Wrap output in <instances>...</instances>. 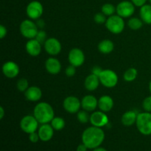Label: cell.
Returning a JSON list of instances; mask_svg holds the SVG:
<instances>
[{
    "label": "cell",
    "instance_id": "9",
    "mask_svg": "<svg viewBox=\"0 0 151 151\" xmlns=\"http://www.w3.org/2000/svg\"><path fill=\"white\" fill-rule=\"evenodd\" d=\"M117 15L122 18H128L133 16L135 12V5L132 1H122L117 4L116 7Z\"/></svg>",
    "mask_w": 151,
    "mask_h": 151
},
{
    "label": "cell",
    "instance_id": "35",
    "mask_svg": "<svg viewBox=\"0 0 151 151\" xmlns=\"http://www.w3.org/2000/svg\"><path fill=\"white\" fill-rule=\"evenodd\" d=\"M29 141L32 143L38 142V140L40 139L38 133H36V131H35V132L32 133V134H29Z\"/></svg>",
    "mask_w": 151,
    "mask_h": 151
},
{
    "label": "cell",
    "instance_id": "15",
    "mask_svg": "<svg viewBox=\"0 0 151 151\" xmlns=\"http://www.w3.org/2000/svg\"><path fill=\"white\" fill-rule=\"evenodd\" d=\"M98 106V100L94 96L88 94L83 97L81 100V107L88 112L94 111Z\"/></svg>",
    "mask_w": 151,
    "mask_h": 151
},
{
    "label": "cell",
    "instance_id": "39",
    "mask_svg": "<svg viewBox=\"0 0 151 151\" xmlns=\"http://www.w3.org/2000/svg\"><path fill=\"white\" fill-rule=\"evenodd\" d=\"M87 149H88V147L86 146V145L83 143V144L78 145V147H77V151H86Z\"/></svg>",
    "mask_w": 151,
    "mask_h": 151
},
{
    "label": "cell",
    "instance_id": "5",
    "mask_svg": "<svg viewBox=\"0 0 151 151\" xmlns=\"http://www.w3.org/2000/svg\"><path fill=\"white\" fill-rule=\"evenodd\" d=\"M38 32L36 23L30 19H25L20 24V32L22 36L28 39L35 38Z\"/></svg>",
    "mask_w": 151,
    "mask_h": 151
},
{
    "label": "cell",
    "instance_id": "29",
    "mask_svg": "<svg viewBox=\"0 0 151 151\" xmlns=\"http://www.w3.org/2000/svg\"><path fill=\"white\" fill-rule=\"evenodd\" d=\"M77 118H78V121L83 124L87 123L90 120V116L88 115V111L85 110L79 111L77 113Z\"/></svg>",
    "mask_w": 151,
    "mask_h": 151
},
{
    "label": "cell",
    "instance_id": "43",
    "mask_svg": "<svg viewBox=\"0 0 151 151\" xmlns=\"http://www.w3.org/2000/svg\"><path fill=\"white\" fill-rule=\"evenodd\" d=\"M149 90H150V92L151 93V80L150 81V83H149Z\"/></svg>",
    "mask_w": 151,
    "mask_h": 151
},
{
    "label": "cell",
    "instance_id": "37",
    "mask_svg": "<svg viewBox=\"0 0 151 151\" xmlns=\"http://www.w3.org/2000/svg\"><path fill=\"white\" fill-rule=\"evenodd\" d=\"M102 71H103V69H102L101 67H100V66H95L92 68V69H91V73L99 77L100 76V73L102 72Z\"/></svg>",
    "mask_w": 151,
    "mask_h": 151
},
{
    "label": "cell",
    "instance_id": "6",
    "mask_svg": "<svg viewBox=\"0 0 151 151\" xmlns=\"http://www.w3.org/2000/svg\"><path fill=\"white\" fill-rule=\"evenodd\" d=\"M100 83L106 88H114L118 83V76L111 69H104L102 71L100 76Z\"/></svg>",
    "mask_w": 151,
    "mask_h": 151
},
{
    "label": "cell",
    "instance_id": "30",
    "mask_svg": "<svg viewBox=\"0 0 151 151\" xmlns=\"http://www.w3.org/2000/svg\"><path fill=\"white\" fill-rule=\"evenodd\" d=\"M17 89L21 92H25L28 88H29V83L28 81L25 78H21L16 83Z\"/></svg>",
    "mask_w": 151,
    "mask_h": 151
},
{
    "label": "cell",
    "instance_id": "2",
    "mask_svg": "<svg viewBox=\"0 0 151 151\" xmlns=\"http://www.w3.org/2000/svg\"><path fill=\"white\" fill-rule=\"evenodd\" d=\"M33 116L41 124L51 122L55 117L54 109L50 104L46 102H41L35 106L33 110Z\"/></svg>",
    "mask_w": 151,
    "mask_h": 151
},
{
    "label": "cell",
    "instance_id": "11",
    "mask_svg": "<svg viewBox=\"0 0 151 151\" xmlns=\"http://www.w3.org/2000/svg\"><path fill=\"white\" fill-rule=\"evenodd\" d=\"M68 60L69 63L75 67L82 66L85 61V55L79 48H73L69 51L68 55Z\"/></svg>",
    "mask_w": 151,
    "mask_h": 151
},
{
    "label": "cell",
    "instance_id": "32",
    "mask_svg": "<svg viewBox=\"0 0 151 151\" xmlns=\"http://www.w3.org/2000/svg\"><path fill=\"white\" fill-rule=\"evenodd\" d=\"M35 39L38 41H39L41 44H44L45 41H47V33H46L45 31L42 30H38V33H37V35L35 36Z\"/></svg>",
    "mask_w": 151,
    "mask_h": 151
},
{
    "label": "cell",
    "instance_id": "21",
    "mask_svg": "<svg viewBox=\"0 0 151 151\" xmlns=\"http://www.w3.org/2000/svg\"><path fill=\"white\" fill-rule=\"evenodd\" d=\"M100 81L99 77L92 73L88 75L84 81L85 88L89 91H93L97 89L100 86Z\"/></svg>",
    "mask_w": 151,
    "mask_h": 151
},
{
    "label": "cell",
    "instance_id": "27",
    "mask_svg": "<svg viewBox=\"0 0 151 151\" xmlns=\"http://www.w3.org/2000/svg\"><path fill=\"white\" fill-rule=\"evenodd\" d=\"M51 125L55 131H61L65 127V120L60 116H55L51 121Z\"/></svg>",
    "mask_w": 151,
    "mask_h": 151
},
{
    "label": "cell",
    "instance_id": "7",
    "mask_svg": "<svg viewBox=\"0 0 151 151\" xmlns=\"http://www.w3.org/2000/svg\"><path fill=\"white\" fill-rule=\"evenodd\" d=\"M38 120L34 116L26 115L20 121V128L26 134H32L35 132L38 128Z\"/></svg>",
    "mask_w": 151,
    "mask_h": 151
},
{
    "label": "cell",
    "instance_id": "8",
    "mask_svg": "<svg viewBox=\"0 0 151 151\" xmlns=\"http://www.w3.org/2000/svg\"><path fill=\"white\" fill-rule=\"evenodd\" d=\"M44 13L42 4L38 1H32L27 4L26 13L28 17L32 20H38Z\"/></svg>",
    "mask_w": 151,
    "mask_h": 151
},
{
    "label": "cell",
    "instance_id": "22",
    "mask_svg": "<svg viewBox=\"0 0 151 151\" xmlns=\"http://www.w3.org/2000/svg\"><path fill=\"white\" fill-rule=\"evenodd\" d=\"M138 114L134 111H128L122 114L121 118V122L125 126H131L136 123Z\"/></svg>",
    "mask_w": 151,
    "mask_h": 151
},
{
    "label": "cell",
    "instance_id": "16",
    "mask_svg": "<svg viewBox=\"0 0 151 151\" xmlns=\"http://www.w3.org/2000/svg\"><path fill=\"white\" fill-rule=\"evenodd\" d=\"M38 133L41 141L48 142L52 138L54 134V128H52L51 124L50 125L49 123L41 124Z\"/></svg>",
    "mask_w": 151,
    "mask_h": 151
},
{
    "label": "cell",
    "instance_id": "36",
    "mask_svg": "<svg viewBox=\"0 0 151 151\" xmlns=\"http://www.w3.org/2000/svg\"><path fill=\"white\" fill-rule=\"evenodd\" d=\"M7 30L6 27H4L2 24L0 25V38H1V39H3L7 35Z\"/></svg>",
    "mask_w": 151,
    "mask_h": 151
},
{
    "label": "cell",
    "instance_id": "25",
    "mask_svg": "<svg viewBox=\"0 0 151 151\" xmlns=\"http://www.w3.org/2000/svg\"><path fill=\"white\" fill-rule=\"evenodd\" d=\"M138 75V71L135 68H129L125 72L123 75V78L126 82H132L137 78Z\"/></svg>",
    "mask_w": 151,
    "mask_h": 151
},
{
    "label": "cell",
    "instance_id": "20",
    "mask_svg": "<svg viewBox=\"0 0 151 151\" xmlns=\"http://www.w3.org/2000/svg\"><path fill=\"white\" fill-rule=\"evenodd\" d=\"M114 100L109 95H103L98 100V108L103 112H109L113 109Z\"/></svg>",
    "mask_w": 151,
    "mask_h": 151
},
{
    "label": "cell",
    "instance_id": "13",
    "mask_svg": "<svg viewBox=\"0 0 151 151\" xmlns=\"http://www.w3.org/2000/svg\"><path fill=\"white\" fill-rule=\"evenodd\" d=\"M44 50L50 55H57L60 52L62 46L59 40L55 38H49L44 44Z\"/></svg>",
    "mask_w": 151,
    "mask_h": 151
},
{
    "label": "cell",
    "instance_id": "14",
    "mask_svg": "<svg viewBox=\"0 0 151 151\" xmlns=\"http://www.w3.org/2000/svg\"><path fill=\"white\" fill-rule=\"evenodd\" d=\"M2 72L5 77L8 78H14L19 74V66L15 62L7 61L3 64Z\"/></svg>",
    "mask_w": 151,
    "mask_h": 151
},
{
    "label": "cell",
    "instance_id": "42",
    "mask_svg": "<svg viewBox=\"0 0 151 151\" xmlns=\"http://www.w3.org/2000/svg\"><path fill=\"white\" fill-rule=\"evenodd\" d=\"M93 151H107V150H106L105 148H103V147H97V148H94Z\"/></svg>",
    "mask_w": 151,
    "mask_h": 151
},
{
    "label": "cell",
    "instance_id": "3",
    "mask_svg": "<svg viewBox=\"0 0 151 151\" xmlns=\"http://www.w3.org/2000/svg\"><path fill=\"white\" fill-rule=\"evenodd\" d=\"M136 125L142 134L145 136L151 135V112L139 113Z\"/></svg>",
    "mask_w": 151,
    "mask_h": 151
},
{
    "label": "cell",
    "instance_id": "10",
    "mask_svg": "<svg viewBox=\"0 0 151 151\" xmlns=\"http://www.w3.org/2000/svg\"><path fill=\"white\" fill-rule=\"evenodd\" d=\"M63 107L69 114L78 113L81 107V101L75 96L66 97L63 102Z\"/></svg>",
    "mask_w": 151,
    "mask_h": 151
},
{
    "label": "cell",
    "instance_id": "40",
    "mask_svg": "<svg viewBox=\"0 0 151 151\" xmlns=\"http://www.w3.org/2000/svg\"><path fill=\"white\" fill-rule=\"evenodd\" d=\"M37 26L39 28H43L44 27V22L42 19H38V22L36 23Z\"/></svg>",
    "mask_w": 151,
    "mask_h": 151
},
{
    "label": "cell",
    "instance_id": "18",
    "mask_svg": "<svg viewBox=\"0 0 151 151\" xmlns=\"http://www.w3.org/2000/svg\"><path fill=\"white\" fill-rule=\"evenodd\" d=\"M26 51L29 55L36 57L41 52V44L35 38L29 39L26 44Z\"/></svg>",
    "mask_w": 151,
    "mask_h": 151
},
{
    "label": "cell",
    "instance_id": "24",
    "mask_svg": "<svg viewBox=\"0 0 151 151\" xmlns=\"http://www.w3.org/2000/svg\"><path fill=\"white\" fill-rule=\"evenodd\" d=\"M140 19L144 23L151 24V4H144L140 7Z\"/></svg>",
    "mask_w": 151,
    "mask_h": 151
},
{
    "label": "cell",
    "instance_id": "17",
    "mask_svg": "<svg viewBox=\"0 0 151 151\" xmlns=\"http://www.w3.org/2000/svg\"><path fill=\"white\" fill-rule=\"evenodd\" d=\"M61 63L55 58H49L45 61V69L51 75H57L61 71Z\"/></svg>",
    "mask_w": 151,
    "mask_h": 151
},
{
    "label": "cell",
    "instance_id": "31",
    "mask_svg": "<svg viewBox=\"0 0 151 151\" xmlns=\"http://www.w3.org/2000/svg\"><path fill=\"white\" fill-rule=\"evenodd\" d=\"M94 20L95 23L98 24H106L107 19H106V16L103 14V13H97L94 15Z\"/></svg>",
    "mask_w": 151,
    "mask_h": 151
},
{
    "label": "cell",
    "instance_id": "38",
    "mask_svg": "<svg viewBox=\"0 0 151 151\" xmlns=\"http://www.w3.org/2000/svg\"><path fill=\"white\" fill-rule=\"evenodd\" d=\"M134 4L137 7H141L142 6H143L144 4H146V1L147 0H131Z\"/></svg>",
    "mask_w": 151,
    "mask_h": 151
},
{
    "label": "cell",
    "instance_id": "33",
    "mask_svg": "<svg viewBox=\"0 0 151 151\" xmlns=\"http://www.w3.org/2000/svg\"><path fill=\"white\" fill-rule=\"evenodd\" d=\"M142 107L145 111L151 112V96L145 98L142 103Z\"/></svg>",
    "mask_w": 151,
    "mask_h": 151
},
{
    "label": "cell",
    "instance_id": "26",
    "mask_svg": "<svg viewBox=\"0 0 151 151\" xmlns=\"http://www.w3.org/2000/svg\"><path fill=\"white\" fill-rule=\"evenodd\" d=\"M143 23L141 19H139L137 17H133L129 19L128 22V26L131 28L133 30H138V29H141L142 27Z\"/></svg>",
    "mask_w": 151,
    "mask_h": 151
},
{
    "label": "cell",
    "instance_id": "44",
    "mask_svg": "<svg viewBox=\"0 0 151 151\" xmlns=\"http://www.w3.org/2000/svg\"><path fill=\"white\" fill-rule=\"evenodd\" d=\"M149 1H150V4H151V0H149Z\"/></svg>",
    "mask_w": 151,
    "mask_h": 151
},
{
    "label": "cell",
    "instance_id": "4",
    "mask_svg": "<svg viewBox=\"0 0 151 151\" xmlns=\"http://www.w3.org/2000/svg\"><path fill=\"white\" fill-rule=\"evenodd\" d=\"M106 27L111 33L119 34L125 29V22L119 15H112L107 19Z\"/></svg>",
    "mask_w": 151,
    "mask_h": 151
},
{
    "label": "cell",
    "instance_id": "1",
    "mask_svg": "<svg viewBox=\"0 0 151 151\" xmlns=\"http://www.w3.org/2000/svg\"><path fill=\"white\" fill-rule=\"evenodd\" d=\"M105 139V133L101 128L91 126L83 132L82 142L88 149L100 147Z\"/></svg>",
    "mask_w": 151,
    "mask_h": 151
},
{
    "label": "cell",
    "instance_id": "41",
    "mask_svg": "<svg viewBox=\"0 0 151 151\" xmlns=\"http://www.w3.org/2000/svg\"><path fill=\"white\" fill-rule=\"evenodd\" d=\"M4 116V110L2 106L0 107V119H2Z\"/></svg>",
    "mask_w": 151,
    "mask_h": 151
},
{
    "label": "cell",
    "instance_id": "23",
    "mask_svg": "<svg viewBox=\"0 0 151 151\" xmlns=\"http://www.w3.org/2000/svg\"><path fill=\"white\" fill-rule=\"evenodd\" d=\"M97 48L100 52L107 55L111 52L114 49V44L111 40L104 39L98 44Z\"/></svg>",
    "mask_w": 151,
    "mask_h": 151
},
{
    "label": "cell",
    "instance_id": "19",
    "mask_svg": "<svg viewBox=\"0 0 151 151\" xmlns=\"http://www.w3.org/2000/svg\"><path fill=\"white\" fill-rule=\"evenodd\" d=\"M25 98L30 102H37L42 97V91L38 86H30L24 92Z\"/></svg>",
    "mask_w": 151,
    "mask_h": 151
},
{
    "label": "cell",
    "instance_id": "28",
    "mask_svg": "<svg viewBox=\"0 0 151 151\" xmlns=\"http://www.w3.org/2000/svg\"><path fill=\"white\" fill-rule=\"evenodd\" d=\"M102 13L106 15V16H111L114 15V13L116 12V7L110 3H106L102 6Z\"/></svg>",
    "mask_w": 151,
    "mask_h": 151
},
{
    "label": "cell",
    "instance_id": "34",
    "mask_svg": "<svg viewBox=\"0 0 151 151\" xmlns=\"http://www.w3.org/2000/svg\"><path fill=\"white\" fill-rule=\"evenodd\" d=\"M65 73H66V76L69 77V78L73 77L76 73V67L70 64L69 66L66 67V70H65Z\"/></svg>",
    "mask_w": 151,
    "mask_h": 151
},
{
    "label": "cell",
    "instance_id": "12",
    "mask_svg": "<svg viewBox=\"0 0 151 151\" xmlns=\"http://www.w3.org/2000/svg\"><path fill=\"white\" fill-rule=\"evenodd\" d=\"M91 125L93 126L102 128L108 125L109 122V119L108 117L106 112H103L102 111H94L90 115V120Z\"/></svg>",
    "mask_w": 151,
    "mask_h": 151
}]
</instances>
